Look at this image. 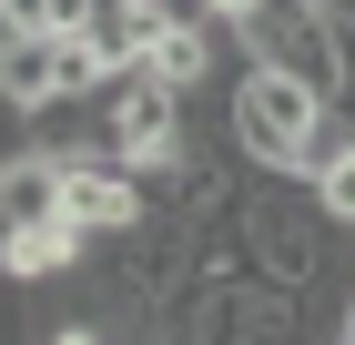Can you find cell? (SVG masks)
I'll list each match as a JSON object with an SVG mask.
<instances>
[{
	"label": "cell",
	"instance_id": "6",
	"mask_svg": "<svg viewBox=\"0 0 355 345\" xmlns=\"http://www.w3.org/2000/svg\"><path fill=\"white\" fill-rule=\"evenodd\" d=\"M71 41H92V51H102V71H132L142 41H153V21H142V0H92V21L71 31Z\"/></svg>",
	"mask_w": 355,
	"mask_h": 345
},
{
	"label": "cell",
	"instance_id": "4",
	"mask_svg": "<svg viewBox=\"0 0 355 345\" xmlns=\"http://www.w3.org/2000/svg\"><path fill=\"white\" fill-rule=\"evenodd\" d=\"M82 264H92V234L71 224V213L0 234V274H10V285H61V274H82Z\"/></svg>",
	"mask_w": 355,
	"mask_h": 345
},
{
	"label": "cell",
	"instance_id": "9",
	"mask_svg": "<svg viewBox=\"0 0 355 345\" xmlns=\"http://www.w3.org/2000/svg\"><path fill=\"white\" fill-rule=\"evenodd\" d=\"M325 10H335V21H355V0H325Z\"/></svg>",
	"mask_w": 355,
	"mask_h": 345
},
{
	"label": "cell",
	"instance_id": "1",
	"mask_svg": "<svg viewBox=\"0 0 355 345\" xmlns=\"http://www.w3.org/2000/svg\"><path fill=\"white\" fill-rule=\"evenodd\" d=\"M234 162H254V173H325L335 142H345V112L315 92V81L295 71H264V61H244V81H234Z\"/></svg>",
	"mask_w": 355,
	"mask_h": 345
},
{
	"label": "cell",
	"instance_id": "2",
	"mask_svg": "<svg viewBox=\"0 0 355 345\" xmlns=\"http://www.w3.org/2000/svg\"><path fill=\"white\" fill-rule=\"evenodd\" d=\"M234 41H244L264 71L315 81L325 102H335V81H345V21H335L325 0H254L244 21H234Z\"/></svg>",
	"mask_w": 355,
	"mask_h": 345
},
{
	"label": "cell",
	"instance_id": "3",
	"mask_svg": "<svg viewBox=\"0 0 355 345\" xmlns=\"http://www.w3.org/2000/svg\"><path fill=\"white\" fill-rule=\"evenodd\" d=\"M61 213H71L92 244L132 234L142 213H153V183H142L132 162H112V153H82V162H61Z\"/></svg>",
	"mask_w": 355,
	"mask_h": 345
},
{
	"label": "cell",
	"instance_id": "5",
	"mask_svg": "<svg viewBox=\"0 0 355 345\" xmlns=\"http://www.w3.org/2000/svg\"><path fill=\"white\" fill-rule=\"evenodd\" d=\"M51 213H61V162L41 153V142L0 153V234H21V224H51Z\"/></svg>",
	"mask_w": 355,
	"mask_h": 345
},
{
	"label": "cell",
	"instance_id": "8",
	"mask_svg": "<svg viewBox=\"0 0 355 345\" xmlns=\"http://www.w3.org/2000/svg\"><path fill=\"white\" fill-rule=\"evenodd\" d=\"M214 10H223V21H244V10H254V0H214Z\"/></svg>",
	"mask_w": 355,
	"mask_h": 345
},
{
	"label": "cell",
	"instance_id": "7",
	"mask_svg": "<svg viewBox=\"0 0 355 345\" xmlns=\"http://www.w3.org/2000/svg\"><path fill=\"white\" fill-rule=\"evenodd\" d=\"M142 21H153V31H214L223 10H214V0H142Z\"/></svg>",
	"mask_w": 355,
	"mask_h": 345
}]
</instances>
